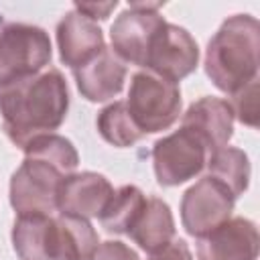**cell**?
Returning a JSON list of instances; mask_svg holds the SVG:
<instances>
[{
	"mask_svg": "<svg viewBox=\"0 0 260 260\" xmlns=\"http://www.w3.org/2000/svg\"><path fill=\"white\" fill-rule=\"evenodd\" d=\"M67 110L69 87L55 67L0 85L2 130L18 148L39 136L55 134L65 122Z\"/></svg>",
	"mask_w": 260,
	"mask_h": 260,
	"instance_id": "6da1fadb",
	"label": "cell"
},
{
	"mask_svg": "<svg viewBox=\"0 0 260 260\" xmlns=\"http://www.w3.org/2000/svg\"><path fill=\"white\" fill-rule=\"evenodd\" d=\"M260 24L252 14L228 16L205 49V73L211 83L234 93L258 79Z\"/></svg>",
	"mask_w": 260,
	"mask_h": 260,
	"instance_id": "7a4b0ae2",
	"label": "cell"
},
{
	"mask_svg": "<svg viewBox=\"0 0 260 260\" xmlns=\"http://www.w3.org/2000/svg\"><path fill=\"white\" fill-rule=\"evenodd\" d=\"M181 104L183 100L179 83L169 81L148 69L132 75L126 108L144 136L171 128L181 116Z\"/></svg>",
	"mask_w": 260,
	"mask_h": 260,
	"instance_id": "3957f363",
	"label": "cell"
},
{
	"mask_svg": "<svg viewBox=\"0 0 260 260\" xmlns=\"http://www.w3.org/2000/svg\"><path fill=\"white\" fill-rule=\"evenodd\" d=\"M49 32L26 22H0V85L41 73L51 61Z\"/></svg>",
	"mask_w": 260,
	"mask_h": 260,
	"instance_id": "277c9868",
	"label": "cell"
},
{
	"mask_svg": "<svg viewBox=\"0 0 260 260\" xmlns=\"http://www.w3.org/2000/svg\"><path fill=\"white\" fill-rule=\"evenodd\" d=\"M150 156L156 183L162 187H177L195 179L207 167L211 150L197 132L181 126L158 138L152 144Z\"/></svg>",
	"mask_w": 260,
	"mask_h": 260,
	"instance_id": "5b68a950",
	"label": "cell"
},
{
	"mask_svg": "<svg viewBox=\"0 0 260 260\" xmlns=\"http://www.w3.org/2000/svg\"><path fill=\"white\" fill-rule=\"evenodd\" d=\"M67 175L47 160L24 156L10 177V205L18 215H53Z\"/></svg>",
	"mask_w": 260,
	"mask_h": 260,
	"instance_id": "8992f818",
	"label": "cell"
},
{
	"mask_svg": "<svg viewBox=\"0 0 260 260\" xmlns=\"http://www.w3.org/2000/svg\"><path fill=\"white\" fill-rule=\"evenodd\" d=\"M162 2H128V8L118 14L114 24L110 26V39L114 53L132 65L144 67L150 43L158 28L167 22L158 8Z\"/></svg>",
	"mask_w": 260,
	"mask_h": 260,
	"instance_id": "52a82bcc",
	"label": "cell"
},
{
	"mask_svg": "<svg viewBox=\"0 0 260 260\" xmlns=\"http://www.w3.org/2000/svg\"><path fill=\"white\" fill-rule=\"evenodd\" d=\"M234 195L209 175L201 177L181 197V223L193 238H201L228 221L234 211Z\"/></svg>",
	"mask_w": 260,
	"mask_h": 260,
	"instance_id": "ba28073f",
	"label": "cell"
},
{
	"mask_svg": "<svg viewBox=\"0 0 260 260\" xmlns=\"http://www.w3.org/2000/svg\"><path fill=\"white\" fill-rule=\"evenodd\" d=\"M199 65V47L191 32L179 24L165 22L154 35L144 67L169 81H181Z\"/></svg>",
	"mask_w": 260,
	"mask_h": 260,
	"instance_id": "9c48e42d",
	"label": "cell"
},
{
	"mask_svg": "<svg viewBox=\"0 0 260 260\" xmlns=\"http://www.w3.org/2000/svg\"><path fill=\"white\" fill-rule=\"evenodd\" d=\"M258 250V228L248 217H230L197 238V260H256Z\"/></svg>",
	"mask_w": 260,
	"mask_h": 260,
	"instance_id": "30bf717a",
	"label": "cell"
},
{
	"mask_svg": "<svg viewBox=\"0 0 260 260\" xmlns=\"http://www.w3.org/2000/svg\"><path fill=\"white\" fill-rule=\"evenodd\" d=\"M114 195L112 183L93 171L71 173L63 179L57 195V211L79 217H100Z\"/></svg>",
	"mask_w": 260,
	"mask_h": 260,
	"instance_id": "8fae6325",
	"label": "cell"
},
{
	"mask_svg": "<svg viewBox=\"0 0 260 260\" xmlns=\"http://www.w3.org/2000/svg\"><path fill=\"white\" fill-rule=\"evenodd\" d=\"M77 91L87 102H106L116 98L126 81V65L112 47H104L85 65L73 69Z\"/></svg>",
	"mask_w": 260,
	"mask_h": 260,
	"instance_id": "7c38bea8",
	"label": "cell"
},
{
	"mask_svg": "<svg viewBox=\"0 0 260 260\" xmlns=\"http://www.w3.org/2000/svg\"><path fill=\"white\" fill-rule=\"evenodd\" d=\"M98 234L79 215H51L47 230V260H89L98 248Z\"/></svg>",
	"mask_w": 260,
	"mask_h": 260,
	"instance_id": "4fadbf2b",
	"label": "cell"
},
{
	"mask_svg": "<svg viewBox=\"0 0 260 260\" xmlns=\"http://www.w3.org/2000/svg\"><path fill=\"white\" fill-rule=\"evenodd\" d=\"M57 47L61 63L77 69L93 59L106 47V43L102 28L73 8L65 12L57 24Z\"/></svg>",
	"mask_w": 260,
	"mask_h": 260,
	"instance_id": "5bb4252c",
	"label": "cell"
},
{
	"mask_svg": "<svg viewBox=\"0 0 260 260\" xmlns=\"http://www.w3.org/2000/svg\"><path fill=\"white\" fill-rule=\"evenodd\" d=\"M234 112L228 100L205 95L193 102L181 116V126L197 132L209 146L211 154L228 146L234 134Z\"/></svg>",
	"mask_w": 260,
	"mask_h": 260,
	"instance_id": "9a60e30c",
	"label": "cell"
},
{
	"mask_svg": "<svg viewBox=\"0 0 260 260\" xmlns=\"http://www.w3.org/2000/svg\"><path fill=\"white\" fill-rule=\"evenodd\" d=\"M128 236L138 244L140 250L154 254L165 248L171 240H175V219L167 201L160 197H146V203L130 228Z\"/></svg>",
	"mask_w": 260,
	"mask_h": 260,
	"instance_id": "2e32d148",
	"label": "cell"
},
{
	"mask_svg": "<svg viewBox=\"0 0 260 260\" xmlns=\"http://www.w3.org/2000/svg\"><path fill=\"white\" fill-rule=\"evenodd\" d=\"M207 175L221 183L234 199L246 193L250 185V158L244 150L234 146H223L215 150L207 160Z\"/></svg>",
	"mask_w": 260,
	"mask_h": 260,
	"instance_id": "e0dca14e",
	"label": "cell"
},
{
	"mask_svg": "<svg viewBox=\"0 0 260 260\" xmlns=\"http://www.w3.org/2000/svg\"><path fill=\"white\" fill-rule=\"evenodd\" d=\"M146 203L144 193L136 185H124L114 191L106 209L98 217L102 228L110 234H128L134 221L138 219L142 207Z\"/></svg>",
	"mask_w": 260,
	"mask_h": 260,
	"instance_id": "ac0fdd59",
	"label": "cell"
},
{
	"mask_svg": "<svg viewBox=\"0 0 260 260\" xmlns=\"http://www.w3.org/2000/svg\"><path fill=\"white\" fill-rule=\"evenodd\" d=\"M95 128L100 136L116 148H128L144 136L134 124L126 108V102H112L106 108H102L95 118Z\"/></svg>",
	"mask_w": 260,
	"mask_h": 260,
	"instance_id": "d6986e66",
	"label": "cell"
},
{
	"mask_svg": "<svg viewBox=\"0 0 260 260\" xmlns=\"http://www.w3.org/2000/svg\"><path fill=\"white\" fill-rule=\"evenodd\" d=\"M51 215H18L10 240L20 260H47V230Z\"/></svg>",
	"mask_w": 260,
	"mask_h": 260,
	"instance_id": "ffe728a7",
	"label": "cell"
},
{
	"mask_svg": "<svg viewBox=\"0 0 260 260\" xmlns=\"http://www.w3.org/2000/svg\"><path fill=\"white\" fill-rule=\"evenodd\" d=\"M24 156H35L41 160H47L49 165L57 167L65 175L75 173L79 165V154L73 146V142L61 134H45L35 140H30L24 148Z\"/></svg>",
	"mask_w": 260,
	"mask_h": 260,
	"instance_id": "44dd1931",
	"label": "cell"
},
{
	"mask_svg": "<svg viewBox=\"0 0 260 260\" xmlns=\"http://www.w3.org/2000/svg\"><path fill=\"white\" fill-rule=\"evenodd\" d=\"M230 95L232 100L228 104L234 112V118H238L242 124L250 128H256L258 126V79L250 81L248 85L240 87Z\"/></svg>",
	"mask_w": 260,
	"mask_h": 260,
	"instance_id": "7402d4cb",
	"label": "cell"
},
{
	"mask_svg": "<svg viewBox=\"0 0 260 260\" xmlns=\"http://www.w3.org/2000/svg\"><path fill=\"white\" fill-rule=\"evenodd\" d=\"M89 260H140V256L128 244L120 240H108V242L98 244Z\"/></svg>",
	"mask_w": 260,
	"mask_h": 260,
	"instance_id": "603a6c76",
	"label": "cell"
},
{
	"mask_svg": "<svg viewBox=\"0 0 260 260\" xmlns=\"http://www.w3.org/2000/svg\"><path fill=\"white\" fill-rule=\"evenodd\" d=\"M148 260H193V254H191V250H189L185 240L175 238L165 248H160L158 252L150 254Z\"/></svg>",
	"mask_w": 260,
	"mask_h": 260,
	"instance_id": "cb8c5ba5",
	"label": "cell"
},
{
	"mask_svg": "<svg viewBox=\"0 0 260 260\" xmlns=\"http://www.w3.org/2000/svg\"><path fill=\"white\" fill-rule=\"evenodd\" d=\"M118 6V0H108V2H75V10L87 16L89 20H106L110 12Z\"/></svg>",
	"mask_w": 260,
	"mask_h": 260,
	"instance_id": "d4e9b609",
	"label": "cell"
}]
</instances>
